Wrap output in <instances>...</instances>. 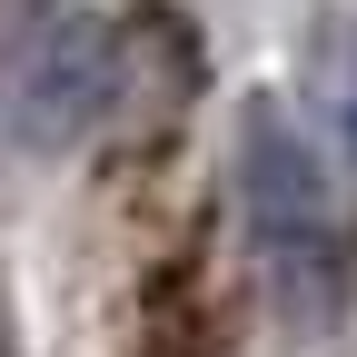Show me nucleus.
I'll return each mask as SVG.
<instances>
[{"instance_id": "f03ea898", "label": "nucleus", "mask_w": 357, "mask_h": 357, "mask_svg": "<svg viewBox=\"0 0 357 357\" xmlns=\"http://www.w3.org/2000/svg\"><path fill=\"white\" fill-rule=\"evenodd\" d=\"M119 100V40L100 0H0V119L30 149H70Z\"/></svg>"}, {"instance_id": "7ed1b4c3", "label": "nucleus", "mask_w": 357, "mask_h": 357, "mask_svg": "<svg viewBox=\"0 0 357 357\" xmlns=\"http://www.w3.org/2000/svg\"><path fill=\"white\" fill-rule=\"evenodd\" d=\"M328 109H337V129H347V149H357V40L337 50V70H328Z\"/></svg>"}, {"instance_id": "f257e3e1", "label": "nucleus", "mask_w": 357, "mask_h": 357, "mask_svg": "<svg viewBox=\"0 0 357 357\" xmlns=\"http://www.w3.org/2000/svg\"><path fill=\"white\" fill-rule=\"evenodd\" d=\"M238 208H248V238L278 278L288 318L318 328L357 298V208L337 189V169L318 159V139L268 100H248L238 119Z\"/></svg>"}]
</instances>
